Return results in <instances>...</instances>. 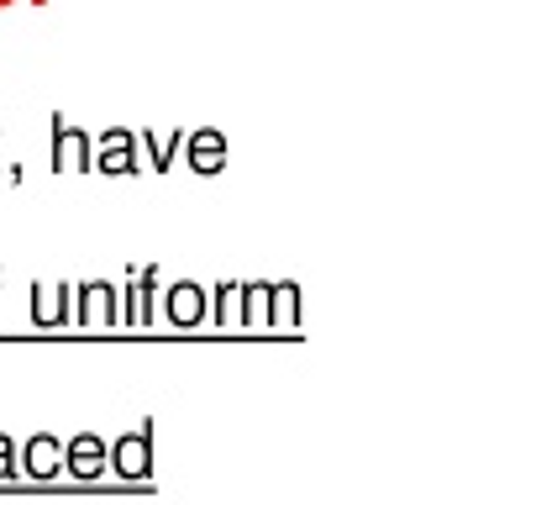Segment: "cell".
Listing matches in <instances>:
<instances>
[{
	"label": "cell",
	"mask_w": 557,
	"mask_h": 505,
	"mask_svg": "<svg viewBox=\"0 0 557 505\" xmlns=\"http://www.w3.org/2000/svg\"><path fill=\"white\" fill-rule=\"evenodd\" d=\"M48 158H53V174L69 169V174H90L95 163V132L90 126H74L53 116V137H48Z\"/></svg>",
	"instance_id": "obj_1"
},
{
	"label": "cell",
	"mask_w": 557,
	"mask_h": 505,
	"mask_svg": "<svg viewBox=\"0 0 557 505\" xmlns=\"http://www.w3.org/2000/svg\"><path fill=\"white\" fill-rule=\"evenodd\" d=\"M100 174H111V180H126V174H137L143 169V153H137V132L132 126H106L100 137H95V163Z\"/></svg>",
	"instance_id": "obj_2"
},
{
	"label": "cell",
	"mask_w": 557,
	"mask_h": 505,
	"mask_svg": "<svg viewBox=\"0 0 557 505\" xmlns=\"http://www.w3.org/2000/svg\"><path fill=\"white\" fill-rule=\"evenodd\" d=\"M180 153L189 158V169H195L200 180H211V174L226 169L232 148H226V132H216V126H195V132H185V148H180Z\"/></svg>",
	"instance_id": "obj_3"
},
{
	"label": "cell",
	"mask_w": 557,
	"mask_h": 505,
	"mask_svg": "<svg viewBox=\"0 0 557 505\" xmlns=\"http://www.w3.org/2000/svg\"><path fill=\"white\" fill-rule=\"evenodd\" d=\"M63 469L74 479H100L111 469V442H100V432H79L63 442Z\"/></svg>",
	"instance_id": "obj_4"
},
{
	"label": "cell",
	"mask_w": 557,
	"mask_h": 505,
	"mask_svg": "<svg viewBox=\"0 0 557 505\" xmlns=\"http://www.w3.org/2000/svg\"><path fill=\"white\" fill-rule=\"evenodd\" d=\"M111 469L122 479H148L153 473V438H148V427L111 442Z\"/></svg>",
	"instance_id": "obj_5"
},
{
	"label": "cell",
	"mask_w": 557,
	"mask_h": 505,
	"mask_svg": "<svg viewBox=\"0 0 557 505\" xmlns=\"http://www.w3.org/2000/svg\"><path fill=\"white\" fill-rule=\"evenodd\" d=\"M32 321L37 327H63L74 321V290L69 284H32Z\"/></svg>",
	"instance_id": "obj_6"
},
{
	"label": "cell",
	"mask_w": 557,
	"mask_h": 505,
	"mask_svg": "<svg viewBox=\"0 0 557 505\" xmlns=\"http://www.w3.org/2000/svg\"><path fill=\"white\" fill-rule=\"evenodd\" d=\"M163 306H169V321H174V327H200V321L211 316V306H206V290H200L195 280L169 284Z\"/></svg>",
	"instance_id": "obj_7"
},
{
	"label": "cell",
	"mask_w": 557,
	"mask_h": 505,
	"mask_svg": "<svg viewBox=\"0 0 557 505\" xmlns=\"http://www.w3.org/2000/svg\"><path fill=\"white\" fill-rule=\"evenodd\" d=\"M74 295H79V311H74V321H85V327H95V321H122V306H116V284L95 280V284H79Z\"/></svg>",
	"instance_id": "obj_8"
},
{
	"label": "cell",
	"mask_w": 557,
	"mask_h": 505,
	"mask_svg": "<svg viewBox=\"0 0 557 505\" xmlns=\"http://www.w3.org/2000/svg\"><path fill=\"white\" fill-rule=\"evenodd\" d=\"M22 469H27L32 479H59L63 473V442L48 438V432L27 438V447H22Z\"/></svg>",
	"instance_id": "obj_9"
},
{
	"label": "cell",
	"mask_w": 557,
	"mask_h": 505,
	"mask_svg": "<svg viewBox=\"0 0 557 505\" xmlns=\"http://www.w3.org/2000/svg\"><path fill=\"white\" fill-rule=\"evenodd\" d=\"M180 148H185V126H169V132H153V126H143V132H137V153H148L153 174L174 169V153H180Z\"/></svg>",
	"instance_id": "obj_10"
},
{
	"label": "cell",
	"mask_w": 557,
	"mask_h": 505,
	"mask_svg": "<svg viewBox=\"0 0 557 505\" xmlns=\"http://www.w3.org/2000/svg\"><path fill=\"white\" fill-rule=\"evenodd\" d=\"M153 290H158V269L148 263L137 280L126 284V311L122 316L132 321V327H148V321H153Z\"/></svg>",
	"instance_id": "obj_11"
},
{
	"label": "cell",
	"mask_w": 557,
	"mask_h": 505,
	"mask_svg": "<svg viewBox=\"0 0 557 505\" xmlns=\"http://www.w3.org/2000/svg\"><path fill=\"white\" fill-rule=\"evenodd\" d=\"M269 321H274V284H243L237 327H269Z\"/></svg>",
	"instance_id": "obj_12"
},
{
	"label": "cell",
	"mask_w": 557,
	"mask_h": 505,
	"mask_svg": "<svg viewBox=\"0 0 557 505\" xmlns=\"http://www.w3.org/2000/svg\"><path fill=\"white\" fill-rule=\"evenodd\" d=\"M206 306H211V321H216V327H226V321L237 327V311H243V284H237V280H221L216 290L206 295Z\"/></svg>",
	"instance_id": "obj_13"
},
{
	"label": "cell",
	"mask_w": 557,
	"mask_h": 505,
	"mask_svg": "<svg viewBox=\"0 0 557 505\" xmlns=\"http://www.w3.org/2000/svg\"><path fill=\"white\" fill-rule=\"evenodd\" d=\"M300 316V290L295 284H274V321H295Z\"/></svg>",
	"instance_id": "obj_14"
},
{
	"label": "cell",
	"mask_w": 557,
	"mask_h": 505,
	"mask_svg": "<svg viewBox=\"0 0 557 505\" xmlns=\"http://www.w3.org/2000/svg\"><path fill=\"white\" fill-rule=\"evenodd\" d=\"M0 479H16V442L0 432Z\"/></svg>",
	"instance_id": "obj_15"
},
{
	"label": "cell",
	"mask_w": 557,
	"mask_h": 505,
	"mask_svg": "<svg viewBox=\"0 0 557 505\" xmlns=\"http://www.w3.org/2000/svg\"><path fill=\"white\" fill-rule=\"evenodd\" d=\"M5 5H16V0H0V11H5Z\"/></svg>",
	"instance_id": "obj_16"
},
{
	"label": "cell",
	"mask_w": 557,
	"mask_h": 505,
	"mask_svg": "<svg viewBox=\"0 0 557 505\" xmlns=\"http://www.w3.org/2000/svg\"><path fill=\"white\" fill-rule=\"evenodd\" d=\"M27 5H48V0H27Z\"/></svg>",
	"instance_id": "obj_17"
},
{
	"label": "cell",
	"mask_w": 557,
	"mask_h": 505,
	"mask_svg": "<svg viewBox=\"0 0 557 505\" xmlns=\"http://www.w3.org/2000/svg\"><path fill=\"white\" fill-rule=\"evenodd\" d=\"M0 174H5V163H0Z\"/></svg>",
	"instance_id": "obj_18"
}]
</instances>
